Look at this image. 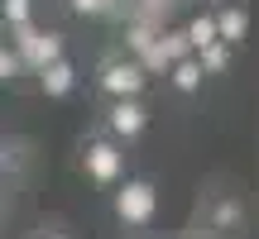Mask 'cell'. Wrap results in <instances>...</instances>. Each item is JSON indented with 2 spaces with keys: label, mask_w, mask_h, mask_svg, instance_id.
I'll return each mask as SVG.
<instances>
[{
  "label": "cell",
  "mask_w": 259,
  "mask_h": 239,
  "mask_svg": "<svg viewBox=\"0 0 259 239\" xmlns=\"http://www.w3.org/2000/svg\"><path fill=\"white\" fill-rule=\"evenodd\" d=\"M149 82H154V77L130 53H106L101 63H96V72H92V86H96L101 101H144Z\"/></svg>",
  "instance_id": "6da1fadb"
},
{
  "label": "cell",
  "mask_w": 259,
  "mask_h": 239,
  "mask_svg": "<svg viewBox=\"0 0 259 239\" xmlns=\"http://www.w3.org/2000/svg\"><path fill=\"white\" fill-rule=\"evenodd\" d=\"M77 167H82V177L87 182H96V187H120L125 182V148L115 144V139H106V134H82V144H77Z\"/></svg>",
  "instance_id": "7a4b0ae2"
},
{
  "label": "cell",
  "mask_w": 259,
  "mask_h": 239,
  "mask_svg": "<svg viewBox=\"0 0 259 239\" xmlns=\"http://www.w3.org/2000/svg\"><path fill=\"white\" fill-rule=\"evenodd\" d=\"M10 53L19 57L24 77H34V72H44L48 63L67 57V34H63V29H44V24L10 29Z\"/></svg>",
  "instance_id": "3957f363"
},
{
  "label": "cell",
  "mask_w": 259,
  "mask_h": 239,
  "mask_svg": "<svg viewBox=\"0 0 259 239\" xmlns=\"http://www.w3.org/2000/svg\"><path fill=\"white\" fill-rule=\"evenodd\" d=\"M111 211L125 230H149L158 215V187L154 177H125L120 187L111 192Z\"/></svg>",
  "instance_id": "277c9868"
},
{
  "label": "cell",
  "mask_w": 259,
  "mask_h": 239,
  "mask_svg": "<svg viewBox=\"0 0 259 239\" xmlns=\"http://www.w3.org/2000/svg\"><path fill=\"white\" fill-rule=\"evenodd\" d=\"M149 129V105L144 101H101V115H96V134L115 139L120 148L139 144Z\"/></svg>",
  "instance_id": "5b68a950"
},
{
  "label": "cell",
  "mask_w": 259,
  "mask_h": 239,
  "mask_svg": "<svg viewBox=\"0 0 259 239\" xmlns=\"http://www.w3.org/2000/svg\"><path fill=\"white\" fill-rule=\"evenodd\" d=\"M34 86H38V96H48V101H67V96L82 86V67H77L72 57H58V63H48L44 72H34Z\"/></svg>",
  "instance_id": "8992f818"
},
{
  "label": "cell",
  "mask_w": 259,
  "mask_h": 239,
  "mask_svg": "<svg viewBox=\"0 0 259 239\" xmlns=\"http://www.w3.org/2000/svg\"><path fill=\"white\" fill-rule=\"evenodd\" d=\"M216 10V38H221L226 48H240L245 38H250V5L245 0H221Z\"/></svg>",
  "instance_id": "52a82bcc"
},
{
  "label": "cell",
  "mask_w": 259,
  "mask_h": 239,
  "mask_svg": "<svg viewBox=\"0 0 259 239\" xmlns=\"http://www.w3.org/2000/svg\"><path fill=\"white\" fill-rule=\"evenodd\" d=\"M183 34H187V43H192V53L221 43V38H216V10H211V5L192 10V15H187V24H183Z\"/></svg>",
  "instance_id": "ba28073f"
},
{
  "label": "cell",
  "mask_w": 259,
  "mask_h": 239,
  "mask_svg": "<svg viewBox=\"0 0 259 239\" xmlns=\"http://www.w3.org/2000/svg\"><path fill=\"white\" fill-rule=\"evenodd\" d=\"M154 57H158L163 67H173V63H183V57H192L187 34H183V29H158V38H154Z\"/></svg>",
  "instance_id": "9c48e42d"
},
{
  "label": "cell",
  "mask_w": 259,
  "mask_h": 239,
  "mask_svg": "<svg viewBox=\"0 0 259 239\" xmlns=\"http://www.w3.org/2000/svg\"><path fill=\"white\" fill-rule=\"evenodd\" d=\"M163 82L173 86L178 96H197L206 77H202V67H197V57H183V63H173V67L163 72Z\"/></svg>",
  "instance_id": "30bf717a"
},
{
  "label": "cell",
  "mask_w": 259,
  "mask_h": 239,
  "mask_svg": "<svg viewBox=\"0 0 259 239\" xmlns=\"http://www.w3.org/2000/svg\"><path fill=\"white\" fill-rule=\"evenodd\" d=\"M0 19H5V29L38 24V0H0Z\"/></svg>",
  "instance_id": "8fae6325"
},
{
  "label": "cell",
  "mask_w": 259,
  "mask_h": 239,
  "mask_svg": "<svg viewBox=\"0 0 259 239\" xmlns=\"http://www.w3.org/2000/svg\"><path fill=\"white\" fill-rule=\"evenodd\" d=\"M235 225H245V206L235 201V196H216L211 201V230H235Z\"/></svg>",
  "instance_id": "7c38bea8"
},
{
  "label": "cell",
  "mask_w": 259,
  "mask_h": 239,
  "mask_svg": "<svg viewBox=\"0 0 259 239\" xmlns=\"http://www.w3.org/2000/svg\"><path fill=\"white\" fill-rule=\"evenodd\" d=\"M192 57H197V67H202V77H221L226 67H231L235 48H226V43H211V48H202V53H192Z\"/></svg>",
  "instance_id": "4fadbf2b"
},
{
  "label": "cell",
  "mask_w": 259,
  "mask_h": 239,
  "mask_svg": "<svg viewBox=\"0 0 259 239\" xmlns=\"http://www.w3.org/2000/svg\"><path fill=\"white\" fill-rule=\"evenodd\" d=\"M67 10H72L77 19H96V15H106L111 10V0H63Z\"/></svg>",
  "instance_id": "5bb4252c"
},
{
  "label": "cell",
  "mask_w": 259,
  "mask_h": 239,
  "mask_svg": "<svg viewBox=\"0 0 259 239\" xmlns=\"http://www.w3.org/2000/svg\"><path fill=\"white\" fill-rule=\"evenodd\" d=\"M15 77H24V67H19V57L10 53V48H0V86L15 82Z\"/></svg>",
  "instance_id": "9a60e30c"
},
{
  "label": "cell",
  "mask_w": 259,
  "mask_h": 239,
  "mask_svg": "<svg viewBox=\"0 0 259 239\" xmlns=\"http://www.w3.org/2000/svg\"><path fill=\"white\" fill-rule=\"evenodd\" d=\"M34 239H72V234H67V225H58V220H53V225H44Z\"/></svg>",
  "instance_id": "2e32d148"
},
{
  "label": "cell",
  "mask_w": 259,
  "mask_h": 239,
  "mask_svg": "<svg viewBox=\"0 0 259 239\" xmlns=\"http://www.w3.org/2000/svg\"><path fill=\"white\" fill-rule=\"evenodd\" d=\"M10 167H15V158H10V148H0V192H5V182H10Z\"/></svg>",
  "instance_id": "e0dca14e"
},
{
  "label": "cell",
  "mask_w": 259,
  "mask_h": 239,
  "mask_svg": "<svg viewBox=\"0 0 259 239\" xmlns=\"http://www.w3.org/2000/svg\"><path fill=\"white\" fill-rule=\"evenodd\" d=\"M5 230H10V206H5V196H0V239H5Z\"/></svg>",
  "instance_id": "ac0fdd59"
},
{
  "label": "cell",
  "mask_w": 259,
  "mask_h": 239,
  "mask_svg": "<svg viewBox=\"0 0 259 239\" xmlns=\"http://www.w3.org/2000/svg\"><path fill=\"white\" fill-rule=\"evenodd\" d=\"M0 48H10V29H5V19H0Z\"/></svg>",
  "instance_id": "d6986e66"
},
{
  "label": "cell",
  "mask_w": 259,
  "mask_h": 239,
  "mask_svg": "<svg viewBox=\"0 0 259 239\" xmlns=\"http://www.w3.org/2000/svg\"><path fill=\"white\" fill-rule=\"evenodd\" d=\"M38 5H44V0H38Z\"/></svg>",
  "instance_id": "ffe728a7"
}]
</instances>
